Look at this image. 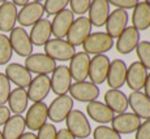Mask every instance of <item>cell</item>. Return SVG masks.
Here are the masks:
<instances>
[{"mask_svg":"<svg viewBox=\"0 0 150 139\" xmlns=\"http://www.w3.org/2000/svg\"><path fill=\"white\" fill-rule=\"evenodd\" d=\"M82 47L88 55H103L114 47V39L107 33H93L82 43Z\"/></svg>","mask_w":150,"mask_h":139,"instance_id":"1","label":"cell"},{"mask_svg":"<svg viewBox=\"0 0 150 139\" xmlns=\"http://www.w3.org/2000/svg\"><path fill=\"white\" fill-rule=\"evenodd\" d=\"M45 52L48 57L59 61H68L76 55V48L64 39H50L45 46Z\"/></svg>","mask_w":150,"mask_h":139,"instance_id":"2","label":"cell"},{"mask_svg":"<svg viewBox=\"0 0 150 139\" xmlns=\"http://www.w3.org/2000/svg\"><path fill=\"white\" fill-rule=\"evenodd\" d=\"M67 129L74 138L85 139L90 135L91 127L86 116L79 109H72L67 117Z\"/></svg>","mask_w":150,"mask_h":139,"instance_id":"3","label":"cell"},{"mask_svg":"<svg viewBox=\"0 0 150 139\" xmlns=\"http://www.w3.org/2000/svg\"><path fill=\"white\" fill-rule=\"evenodd\" d=\"M56 61L48 57L46 53H33L25 60V68L30 73L38 76H47L56 69Z\"/></svg>","mask_w":150,"mask_h":139,"instance_id":"4","label":"cell"},{"mask_svg":"<svg viewBox=\"0 0 150 139\" xmlns=\"http://www.w3.org/2000/svg\"><path fill=\"white\" fill-rule=\"evenodd\" d=\"M73 109V99L69 95H62L51 101L48 105V118L52 122H63Z\"/></svg>","mask_w":150,"mask_h":139,"instance_id":"5","label":"cell"},{"mask_svg":"<svg viewBox=\"0 0 150 139\" xmlns=\"http://www.w3.org/2000/svg\"><path fill=\"white\" fill-rule=\"evenodd\" d=\"M91 34V24L88 17H79L74 20L67 34V42L76 48V46L82 44L89 35Z\"/></svg>","mask_w":150,"mask_h":139,"instance_id":"6","label":"cell"},{"mask_svg":"<svg viewBox=\"0 0 150 139\" xmlns=\"http://www.w3.org/2000/svg\"><path fill=\"white\" fill-rule=\"evenodd\" d=\"M9 42L12 50L21 57H29L33 55V43L30 40L29 34L25 31L24 27H14L11 31Z\"/></svg>","mask_w":150,"mask_h":139,"instance_id":"7","label":"cell"},{"mask_svg":"<svg viewBox=\"0 0 150 139\" xmlns=\"http://www.w3.org/2000/svg\"><path fill=\"white\" fill-rule=\"evenodd\" d=\"M43 14H45V8L41 1H29L17 13V21L22 27L34 26L37 22L42 20Z\"/></svg>","mask_w":150,"mask_h":139,"instance_id":"8","label":"cell"},{"mask_svg":"<svg viewBox=\"0 0 150 139\" xmlns=\"http://www.w3.org/2000/svg\"><path fill=\"white\" fill-rule=\"evenodd\" d=\"M48 118V107L46 103H34L30 108L28 109L26 117H25V124L26 127L31 131H37L46 124Z\"/></svg>","mask_w":150,"mask_h":139,"instance_id":"9","label":"cell"},{"mask_svg":"<svg viewBox=\"0 0 150 139\" xmlns=\"http://www.w3.org/2000/svg\"><path fill=\"white\" fill-rule=\"evenodd\" d=\"M110 69V59L105 55H97L90 60L89 65V78L94 85H102L107 79Z\"/></svg>","mask_w":150,"mask_h":139,"instance_id":"10","label":"cell"},{"mask_svg":"<svg viewBox=\"0 0 150 139\" xmlns=\"http://www.w3.org/2000/svg\"><path fill=\"white\" fill-rule=\"evenodd\" d=\"M51 81V90L57 95H67L72 86V77L69 73V68L65 65H59L52 72V77L50 78Z\"/></svg>","mask_w":150,"mask_h":139,"instance_id":"11","label":"cell"},{"mask_svg":"<svg viewBox=\"0 0 150 139\" xmlns=\"http://www.w3.org/2000/svg\"><path fill=\"white\" fill-rule=\"evenodd\" d=\"M51 91V81L48 76H37L31 79L28 88V98L33 103H41Z\"/></svg>","mask_w":150,"mask_h":139,"instance_id":"12","label":"cell"},{"mask_svg":"<svg viewBox=\"0 0 150 139\" xmlns=\"http://www.w3.org/2000/svg\"><path fill=\"white\" fill-rule=\"evenodd\" d=\"M89 65H90V56L85 52H79L71 60L69 64V73L72 79L76 82H85L89 77Z\"/></svg>","mask_w":150,"mask_h":139,"instance_id":"13","label":"cell"},{"mask_svg":"<svg viewBox=\"0 0 150 139\" xmlns=\"http://www.w3.org/2000/svg\"><path fill=\"white\" fill-rule=\"evenodd\" d=\"M71 98L82 103H90L99 96V87L91 82H76L69 88Z\"/></svg>","mask_w":150,"mask_h":139,"instance_id":"14","label":"cell"},{"mask_svg":"<svg viewBox=\"0 0 150 139\" xmlns=\"http://www.w3.org/2000/svg\"><path fill=\"white\" fill-rule=\"evenodd\" d=\"M128 12L123 9H115L110 13L107 21H106V30L107 34L114 38H119L122 33L127 29V24H128Z\"/></svg>","mask_w":150,"mask_h":139,"instance_id":"15","label":"cell"},{"mask_svg":"<svg viewBox=\"0 0 150 139\" xmlns=\"http://www.w3.org/2000/svg\"><path fill=\"white\" fill-rule=\"evenodd\" d=\"M146 78H148V70L138 61L132 62L129 68H127L125 82L132 91H140L145 86Z\"/></svg>","mask_w":150,"mask_h":139,"instance_id":"16","label":"cell"},{"mask_svg":"<svg viewBox=\"0 0 150 139\" xmlns=\"http://www.w3.org/2000/svg\"><path fill=\"white\" fill-rule=\"evenodd\" d=\"M112 129L116 133L122 134H132V133L137 131V129L141 125V118H138L134 113H122L114 117L111 121Z\"/></svg>","mask_w":150,"mask_h":139,"instance_id":"17","label":"cell"},{"mask_svg":"<svg viewBox=\"0 0 150 139\" xmlns=\"http://www.w3.org/2000/svg\"><path fill=\"white\" fill-rule=\"evenodd\" d=\"M5 77L9 79V82H13L20 88L29 87L33 79L30 72L18 62H12L5 68Z\"/></svg>","mask_w":150,"mask_h":139,"instance_id":"18","label":"cell"},{"mask_svg":"<svg viewBox=\"0 0 150 139\" xmlns=\"http://www.w3.org/2000/svg\"><path fill=\"white\" fill-rule=\"evenodd\" d=\"M73 21H74V14L69 9H64L60 13H57L54 17L52 22H51L52 35L56 37V39H63L64 37H67Z\"/></svg>","mask_w":150,"mask_h":139,"instance_id":"19","label":"cell"},{"mask_svg":"<svg viewBox=\"0 0 150 139\" xmlns=\"http://www.w3.org/2000/svg\"><path fill=\"white\" fill-rule=\"evenodd\" d=\"M138 43H140V33L133 26H128L122 33V35L117 38L116 50L122 55H128L136 50Z\"/></svg>","mask_w":150,"mask_h":139,"instance_id":"20","label":"cell"},{"mask_svg":"<svg viewBox=\"0 0 150 139\" xmlns=\"http://www.w3.org/2000/svg\"><path fill=\"white\" fill-rule=\"evenodd\" d=\"M127 78V65L123 60L115 59L110 62V69L107 74V83L112 90H119L123 87Z\"/></svg>","mask_w":150,"mask_h":139,"instance_id":"21","label":"cell"},{"mask_svg":"<svg viewBox=\"0 0 150 139\" xmlns=\"http://www.w3.org/2000/svg\"><path fill=\"white\" fill-rule=\"evenodd\" d=\"M128 105L138 118H150V99L141 91H132L128 96Z\"/></svg>","mask_w":150,"mask_h":139,"instance_id":"22","label":"cell"},{"mask_svg":"<svg viewBox=\"0 0 150 139\" xmlns=\"http://www.w3.org/2000/svg\"><path fill=\"white\" fill-rule=\"evenodd\" d=\"M110 16V4L106 0H94L91 1L90 8H89V21L91 26H105Z\"/></svg>","mask_w":150,"mask_h":139,"instance_id":"23","label":"cell"},{"mask_svg":"<svg viewBox=\"0 0 150 139\" xmlns=\"http://www.w3.org/2000/svg\"><path fill=\"white\" fill-rule=\"evenodd\" d=\"M17 7L13 1H4L0 5V31L9 33L17 22Z\"/></svg>","mask_w":150,"mask_h":139,"instance_id":"24","label":"cell"},{"mask_svg":"<svg viewBox=\"0 0 150 139\" xmlns=\"http://www.w3.org/2000/svg\"><path fill=\"white\" fill-rule=\"evenodd\" d=\"M52 35L51 30V22L47 18H42L31 27L30 31V40L33 46H45L50 40V37Z\"/></svg>","mask_w":150,"mask_h":139,"instance_id":"25","label":"cell"},{"mask_svg":"<svg viewBox=\"0 0 150 139\" xmlns=\"http://www.w3.org/2000/svg\"><path fill=\"white\" fill-rule=\"evenodd\" d=\"M86 112H88L89 117L93 121L99 124H108L114 120V112L108 108L106 104L100 103V101H90L86 107Z\"/></svg>","mask_w":150,"mask_h":139,"instance_id":"26","label":"cell"},{"mask_svg":"<svg viewBox=\"0 0 150 139\" xmlns=\"http://www.w3.org/2000/svg\"><path fill=\"white\" fill-rule=\"evenodd\" d=\"M105 101L106 105L111 109L112 112L122 114L125 113V111L128 109V96L120 90H112L110 88L105 94Z\"/></svg>","mask_w":150,"mask_h":139,"instance_id":"27","label":"cell"},{"mask_svg":"<svg viewBox=\"0 0 150 139\" xmlns=\"http://www.w3.org/2000/svg\"><path fill=\"white\" fill-rule=\"evenodd\" d=\"M132 26L137 31L150 27V7L146 1H138L132 13Z\"/></svg>","mask_w":150,"mask_h":139,"instance_id":"28","label":"cell"},{"mask_svg":"<svg viewBox=\"0 0 150 139\" xmlns=\"http://www.w3.org/2000/svg\"><path fill=\"white\" fill-rule=\"evenodd\" d=\"M25 118L21 114H14L5 122L3 129V138L4 139H18L25 133Z\"/></svg>","mask_w":150,"mask_h":139,"instance_id":"29","label":"cell"},{"mask_svg":"<svg viewBox=\"0 0 150 139\" xmlns=\"http://www.w3.org/2000/svg\"><path fill=\"white\" fill-rule=\"evenodd\" d=\"M28 91L25 88H14L13 91H11L9 99V111H12L14 114H21L26 111L28 108Z\"/></svg>","mask_w":150,"mask_h":139,"instance_id":"30","label":"cell"},{"mask_svg":"<svg viewBox=\"0 0 150 139\" xmlns=\"http://www.w3.org/2000/svg\"><path fill=\"white\" fill-rule=\"evenodd\" d=\"M12 46H11L9 38L4 34H0V65H5L12 59Z\"/></svg>","mask_w":150,"mask_h":139,"instance_id":"31","label":"cell"},{"mask_svg":"<svg viewBox=\"0 0 150 139\" xmlns=\"http://www.w3.org/2000/svg\"><path fill=\"white\" fill-rule=\"evenodd\" d=\"M137 56L140 59V64H142L146 69H150V42L148 40H142L138 43L136 47Z\"/></svg>","mask_w":150,"mask_h":139,"instance_id":"32","label":"cell"},{"mask_svg":"<svg viewBox=\"0 0 150 139\" xmlns=\"http://www.w3.org/2000/svg\"><path fill=\"white\" fill-rule=\"evenodd\" d=\"M68 4H69L68 0H47L43 4V8H45V12L48 16H52V14L56 16L57 13L64 11Z\"/></svg>","mask_w":150,"mask_h":139,"instance_id":"33","label":"cell"},{"mask_svg":"<svg viewBox=\"0 0 150 139\" xmlns=\"http://www.w3.org/2000/svg\"><path fill=\"white\" fill-rule=\"evenodd\" d=\"M94 139H122V135L116 133L112 127L99 125L94 130Z\"/></svg>","mask_w":150,"mask_h":139,"instance_id":"34","label":"cell"},{"mask_svg":"<svg viewBox=\"0 0 150 139\" xmlns=\"http://www.w3.org/2000/svg\"><path fill=\"white\" fill-rule=\"evenodd\" d=\"M11 82L5 74L0 73V105H4L9 99L11 95Z\"/></svg>","mask_w":150,"mask_h":139,"instance_id":"35","label":"cell"},{"mask_svg":"<svg viewBox=\"0 0 150 139\" xmlns=\"http://www.w3.org/2000/svg\"><path fill=\"white\" fill-rule=\"evenodd\" d=\"M91 1L90 0H71V12L73 14H83L89 11Z\"/></svg>","mask_w":150,"mask_h":139,"instance_id":"36","label":"cell"},{"mask_svg":"<svg viewBox=\"0 0 150 139\" xmlns=\"http://www.w3.org/2000/svg\"><path fill=\"white\" fill-rule=\"evenodd\" d=\"M56 133H57V130L52 124L46 122L45 125L38 130L37 139H56Z\"/></svg>","mask_w":150,"mask_h":139,"instance_id":"37","label":"cell"},{"mask_svg":"<svg viewBox=\"0 0 150 139\" xmlns=\"http://www.w3.org/2000/svg\"><path fill=\"white\" fill-rule=\"evenodd\" d=\"M137 0H110L108 4L114 5V7H116L117 9H133L134 7L137 5Z\"/></svg>","mask_w":150,"mask_h":139,"instance_id":"38","label":"cell"},{"mask_svg":"<svg viewBox=\"0 0 150 139\" xmlns=\"http://www.w3.org/2000/svg\"><path fill=\"white\" fill-rule=\"evenodd\" d=\"M136 139H150V118L141 122L136 131Z\"/></svg>","mask_w":150,"mask_h":139,"instance_id":"39","label":"cell"},{"mask_svg":"<svg viewBox=\"0 0 150 139\" xmlns=\"http://www.w3.org/2000/svg\"><path fill=\"white\" fill-rule=\"evenodd\" d=\"M11 118V111L5 105H0V126L5 125L8 120Z\"/></svg>","mask_w":150,"mask_h":139,"instance_id":"40","label":"cell"},{"mask_svg":"<svg viewBox=\"0 0 150 139\" xmlns=\"http://www.w3.org/2000/svg\"><path fill=\"white\" fill-rule=\"evenodd\" d=\"M56 139H76V138L68 131V129H60L56 133Z\"/></svg>","mask_w":150,"mask_h":139,"instance_id":"41","label":"cell"},{"mask_svg":"<svg viewBox=\"0 0 150 139\" xmlns=\"http://www.w3.org/2000/svg\"><path fill=\"white\" fill-rule=\"evenodd\" d=\"M144 88H145V92H144V94H145L146 96L150 99V73L148 74V78H146V82H145Z\"/></svg>","mask_w":150,"mask_h":139,"instance_id":"42","label":"cell"},{"mask_svg":"<svg viewBox=\"0 0 150 139\" xmlns=\"http://www.w3.org/2000/svg\"><path fill=\"white\" fill-rule=\"evenodd\" d=\"M18 139H37V135L34 134V133H24V134L21 135Z\"/></svg>","mask_w":150,"mask_h":139,"instance_id":"43","label":"cell"},{"mask_svg":"<svg viewBox=\"0 0 150 139\" xmlns=\"http://www.w3.org/2000/svg\"><path fill=\"white\" fill-rule=\"evenodd\" d=\"M28 3H29L28 0H14L13 4L16 5V7H17V5H18V7H25V5H26Z\"/></svg>","mask_w":150,"mask_h":139,"instance_id":"44","label":"cell"},{"mask_svg":"<svg viewBox=\"0 0 150 139\" xmlns=\"http://www.w3.org/2000/svg\"><path fill=\"white\" fill-rule=\"evenodd\" d=\"M0 139H4V138H3V133L1 131H0Z\"/></svg>","mask_w":150,"mask_h":139,"instance_id":"45","label":"cell"},{"mask_svg":"<svg viewBox=\"0 0 150 139\" xmlns=\"http://www.w3.org/2000/svg\"><path fill=\"white\" fill-rule=\"evenodd\" d=\"M146 3H148V4H149V7H150V0H148V1H146Z\"/></svg>","mask_w":150,"mask_h":139,"instance_id":"46","label":"cell"}]
</instances>
